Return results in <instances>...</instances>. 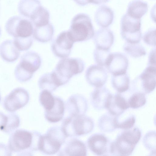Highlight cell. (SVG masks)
I'll use <instances>...</instances> for the list:
<instances>
[{
    "instance_id": "cell-43",
    "label": "cell",
    "mask_w": 156,
    "mask_h": 156,
    "mask_svg": "<svg viewBox=\"0 0 156 156\" xmlns=\"http://www.w3.org/2000/svg\"><path fill=\"white\" fill-rule=\"evenodd\" d=\"M74 1L78 5L82 6L89 3L88 0H74Z\"/></svg>"
},
{
    "instance_id": "cell-29",
    "label": "cell",
    "mask_w": 156,
    "mask_h": 156,
    "mask_svg": "<svg viewBox=\"0 0 156 156\" xmlns=\"http://www.w3.org/2000/svg\"><path fill=\"white\" fill-rule=\"evenodd\" d=\"M49 19V11L41 5L35 10L30 20L34 27H39L48 24Z\"/></svg>"
},
{
    "instance_id": "cell-1",
    "label": "cell",
    "mask_w": 156,
    "mask_h": 156,
    "mask_svg": "<svg viewBox=\"0 0 156 156\" xmlns=\"http://www.w3.org/2000/svg\"><path fill=\"white\" fill-rule=\"evenodd\" d=\"M41 135L37 131L17 130L10 136L8 148L11 152L18 154V155H32L34 151L39 150Z\"/></svg>"
},
{
    "instance_id": "cell-22",
    "label": "cell",
    "mask_w": 156,
    "mask_h": 156,
    "mask_svg": "<svg viewBox=\"0 0 156 156\" xmlns=\"http://www.w3.org/2000/svg\"><path fill=\"white\" fill-rule=\"evenodd\" d=\"M19 51L15 46L13 41L7 40L0 45V55L5 61L12 62L19 57Z\"/></svg>"
},
{
    "instance_id": "cell-8",
    "label": "cell",
    "mask_w": 156,
    "mask_h": 156,
    "mask_svg": "<svg viewBox=\"0 0 156 156\" xmlns=\"http://www.w3.org/2000/svg\"><path fill=\"white\" fill-rule=\"evenodd\" d=\"M141 20L130 16L126 13L122 16L120 22V34L126 42L140 43L141 38Z\"/></svg>"
},
{
    "instance_id": "cell-13",
    "label": "cell",
    "mask_w": 156,
    "mask_h": 156,
    "mask_svg": "<svg viewBox=\"0 0 156 156\" xmlns=\"http://www.w3.org/2000/svg\"><path fill=\"white\" fill-rule=\"evenodd\" d=\"M87 143L90 150L97 155H106L110 154L111 142L104 134L96 133L91 135Z\"/></svg>"
},
{
    "instance_id": "cell-25",
    "label": "cell",
    "mask_w": 156,
    "mask_h": 156,
    "mask_svg": "<svg viewBox=\"0 0 156 156\" xmlns=\"http://www.w3.org/2000/svg\"><path fill=\"white\" fill-rule=\"evenodd\" d=\"M147 4L141 0H134L129 4L126 13L133 17L140 19L147 12Z\"/></svg>"
},
{
    "instance_id": "cell-11",
    "label": "cell",
    "mask_w": 156,
    "mask_h": 156,
    "mask_svg": "<svg viewBox=\"0 0 156 156\" xmlns=\"http://www.w3.org/2000/svg\"><path fill=\"white\" fill-rule=\"evenodd\" d=\"M29 100L28 91L23 88H17L13 90L5 98L4 106L7 111L13 112L26 105Z\"/></svg>"
},
{
    "instance_id": "cell-19",
    "label": "cell",
    "mask_w": 156,
    "mask_h": 156,
    "mask_svg": "<svg viewBox=\"0 0 156 156\" xmlns=\"http://www.w3.org/2000/svg\"><path fill=\"white\" fill-rule=\"evenodd\" d=\"M93 37L96 48L110 50L114 42L113 32L105 28L98 30L94 33Z\"/></svg>"
},
{
    "instance_id": "cell-36",
    "label": "cell",
    "mask_w": 156,
    "mask_h": 156,
    "mask_svg": "<svg viewBox=\"0 0 156 156\" xmlns=\"http://www.w3.org/2000/svg\"><path fill=\"white\" fill-rule=\"evenodd\" d=\"M8 118L6 125L3 131L8 134L12 133L20 125L19 117L14 113L7 115Z\"/></svg>"
},
{
    "instance_id": "cell-44",
    "label": "cell",
    "mask_w": 156,
    "mask_h": 156,
    "mask_svg": "<svg viewBox=\"0 0 156 156\" xmlns=\"http://www.w3.org/2000/svg\"><path fill=\"white\" fill-rule=\"evenodd\" d=\"M1 29L0 27V35L1 34Z\"/></svg>"
},
{
    "instance_id": "cell-35",
    "label": "cell",
    "mask_w": 156,
    "mask_h": 156,
    "mask_svg": "<svg viewBox=\"0 0 156 156\" xmlns=\"http://www.w3.org/2000/svg\"><path fill=\"white\" fill-rule=\"evenodd\" d=\"M111 54L110 50L96 48L93 53L94 61L97 65L102 67L105 66Z\"/></svg>"
},
{
    "instance_id": "cell-7",
    "label": "cell",
    "mask_w": 156,
    "mask_h": 156,
    "mask_svg": "<svg viewBox=\"0 0 156 156\" xmlns=\"http://www.w3.org/2000/svg\"><path fill=\"white\" fill-rule=\"evenodd\" d=\"M66 138L61 127H51L44 135H41L39 150L47 155L55 154L59 151Z\"/></svg>"
},
{
    "instance_id": "cell-21",
    "label": "cell",
    "mask_w": 156,
    "mask_h": 156,
    "mask_svg": "<svg viewBox=\"0 0 156 156\" xmlns=\"http://www.w3.org/2000/svg\"><path fill=\"white\" fill-rule=\"evenodd\" d=\"M114 13L109 7L101 5L98 9L95 14V20L97 24L102 28L109 27L113 22Z\"/></svg>"
},
{
    "instance_id": "cell-20",
    "label": "cell",
    "mask_w": 156,
    "mask_h": 156,
    "mask_svg": "<svg viewBox=\"0 0 156 156\" xmlns=\"http://www.w3.org/2000/svg\"><path fill=\"white\" fill-rule=\"evenodd\" d=\"M112 94L106 88H96L91 93L90 101L93 107L96 109L106 108L107 104Z\"/></svg>"
},
{
    "instance_id": "cell-3",
    "label": "cell",
    "mask_w": 156,
    "mask_h": 156,
    "mask_svg": "<svg viewBox=\"0 0 156 156\" xmlns=\"http://www.w3.org/2000/svg\"><path fill=\"white\" fill-rule=\"evenodd\" d=\"M84 68L81 59L66 58L59 60L52 72L61 86L68 83L73 76L82 72Z\"/></svg>"
},
{
    "instance_id": "cell-5",
    "label": "cell",
    "mask_w": 156,
    "mask_h": 156,
    "mask_svg": "<svg viewBox=\"0 0 156 156\" xmlns=\"http://www.w3.org/2000/svg\"><path fill=\"white\" fill-rule=\"evenodd\" d=\"M68 31L74 42L90 40L94 34L90 18L83 13L77 14L73 17Z\"/></svg>"
},
{
    "instance_id": "cell-10",
    "label": "cell",
    "mask_w": 156,
    "mask_h": 156,
    "mask_svg": "<svg viewBox=\"0 0 156 156\" xmlns=\"http://www.w3.org/2000/svg\"><path fill=\"white\" fill-rule=\"evenodd\" d=\"M156 66H148L142 72L132 81V90L147 94L156 87Z\"/></svg>"
},
{
    "instance_id": "cell-17",
    "label": "cell",
    "mask_w": 156,
    "mask_h": 156,
    "mask_svg": "<svg viewBox=\"0 0 156 156\" xmlns=\"http://www.w3.org/2000/svg\"><path fill=\"white\" fill-rule=\"evenodd\" d=\"M66 107L70 115H84L88 109L87 101L82 95L73 94L67 100Z\"/></svg>"
},
{
    "instance_id": "cell-28",
    "label": "cell",
    "mask_w": 156,
    "mask_h": 156,
    "mask_svg": "<svg viewBox=\"0 0 156 156\" xmlns=\"http://www.w3.org/2000/svg\"><path fill=\"white\" fill-rule=\"evenodd\" d=\"M125 112L115 116V124L116 129H130L133 126L135 122V115L130 113Z\"/></svg>"
},
{
    "instance_id": "cell-31",
    "label": "cell",
    "mask_w": 156,
    "mask_h": 156,
    "mask_svg": "<svg viewBox=\"0 0 156 156\" xmlns=\"http://www.w3.org/2000/svg\"><path fill=\"white\" fill-rule=\"evenodd\" d=\"M115 116L109 112L101 115L98 121V126L100 129L105 132L114 131L116 129L115 124Z\"/></svg>"
},
{
    "instance_id": "cell-42",
    "label": "cell",
    "mask_w": 156,
    "mask_h": 156,
    "mask_svg": "<svg viewBox=\"0 0 156 156\" xmlns=\"http://www.w3.org/2000/svg\"><path fill=\"white\" fill-rule=\"evenodd\" d=\"M89 3L101 5L108 2L109 0H88Z\"/></svg>"
},
{
    "instance_id": "cell-33",
    "label": "cell",
    "mask_w": 156,
    "mask_h": 156,
    "mask_svg": "<svg viewBox=\"0 0 156 156\" xmlns=\"http://www.w3.org/2000/svg\"><path fill=\"white\" fill-rule=\"evenodd\" d=\"M39 101L45 111L51 109L55 103V96H53L51 92L46 90H42L40 92Z\"/></svg>"
},
{
    "instance_id": "cell-12",
    "label": "cell",
    "mask_w": 156,
    "mask_h": 156,
    "mask_svg": "<svg viewBox=\"0 0 156 156\" xmlns=\"http://www.w3.org/2000/svg\"><path fill=\"white\" fill-rule=\"evenodd\" d=\"M74 43L68 31H64L54 40L51 45V49L56 57L66 58L71 53Z\"/></svg>"
},
{
    "instance_id": "cell-41",
    "label": "cell",
    "mask_w": 156,
    "mask_h": 156,
    "mask_svg": "<svg viewBox=\"0 0 156 156\" xmlns=\"http://www.w3.org/2000/svg\"><path fill=\"white\" fill-rule=\"evenodd\" d=\"M7 118V115L0 112V130L2 131L5 126Z\"/></svg>"
},
{
    "instance_id": "cell-6",
    "label": "cell",
    "mask_w": 156,
    "mask_h": 156,
    "mask_svg": "<svg viewBox=\"0 0 156 156\" xmlns=\"http://www.w3.org/2000/svg\"><path fill=\"white\" fill-rule=\"evenodd\" d=\"M41 63V57L37 53L29 51L24 54L15 69L16 79L21 82L29 80L39 68Z\"/></svg>"
},
{
    "instance_id": "cell-40",
    "label": "cell",
    "mask_w": 156,
    "mask_h": 156,
    "mask_svg": "<svg viewBox=\"0 0 156 156\" xmlns=\"http://www.w3.org/2000/svg\"><path fill=\"white\" fill-rule=\"evenodd\" d=\"M148 66H156V49H153L150 51L149 57Z\"/></svg>"
},
{
    "instance_id": "cell-18",
    "label": "cell",
    "mask_w": 156,
    "mask_h": 156,
    "mask_svg": "<svg viewBox=\"0 0 156 156\" xmlns=\"http://www.w3.org/2000/svg\"><path fill=\"white\" fill-rule=\"evenodd\" d=\"M129 108L127 101L120 93L112 94L108 101L106 108L115 116L120 115Z\"/></svg>"
},
{
    "instance_id": "cell-39",
    "label": "cell",
    "mask_w": 156,
    "mask_h": 156,
    "mask_svg": "<svg viewBox=\"0 0 156 156\" xmlns=\"http://www.w3.org/2000/svg\"><path fill=\"white\" fill-rule=\"evenodd\" d=\"M155 28H151L146 31L143 37L144 42L148 45L155 46Z\"/></svg>"
},
{
    "instance_id": "cell-2",
    "label": "cell",
    "mask_w": 156,
    "mask_h": 156,
    "mask_svg": "<svg viewBox=\"0 0 156 156\" xmlns=\"http://www.w3.org/2000/svg\"><path fill=\"white\" fill-rule=\"evenodd\" d=\"M141 132L137 127L125 129L111 142L110 154L115 156H129L133 151L141 137Z\"/></svg>"
},
{
    "instance_id": "cell-32",
    "label": "cell",
    "mask_w": 156,
    "mask_h": 156,
    "mask_svg": "<svg viewBox=\"0 0 156 156\" xmlns=\"http://www.w3.org/2000/svg\"><path fill=\"white\" fill-rule=\"evenodd\" d=\"M124 51L132 57L138 58L145 56L146 52L144 48L139 43L126 42L123 46Z\"/></svg>"
},
{
    "instance_id": "cell-24",
    "label": "cell",
    "mask_w": 156,
    "mask_h": 156,
    "mask_svg": "<svg viewBox=\"0 0 156 156\" xmlns=\"http://www.w3.org/2000/svg\"><path fill=\"white\" fill-rule=\"evenodd\" d=\"M54 31L53 26L49 22L45 25L34 27L33 37L39 42H47L51 40L54 35Z\"/></svg>"
},
{
    "instance_id": "cell-26",
    "label": "cell",
    "mask_w": 156,
    "mask_h": 156,
    "mask_svg": "<svg viewBox=\"0 0 156 156\" xmlns=\"http://www.w3.org/2000/svg\"><path fill=\"white\" fill-rule=\"evenodd\" d=\"M41 5L39 0H20L18 5V11L21 15L30 19Z\"/></svg>"
},
{
    "instance_id": "cell-16",
    "label": "cell",
    "mask_w": 156,
    "mask_h": 156,
    "mask_svg": "<svg viewBox=\"0 0 156 156\" xmlns=\"http://www.w3.org/2000/svg\"><path fill=\"white\" fill-rule=\"evenodd\" d=\"M58 154L60 156H86L87 150L83 142L76 138L65 141Z\"/></svg>"
},
{
    "instance_id": "cell-15",
    "label": "cell",
    "mask_w": 156,
    "mask_h": 156,
    "mask_svg": "<svg viewBox=\"0 0 156 156\" xmlns=\"http://www.w3.org/2000/svg\"><path fill=\"white\" fill-rule=\"evenodd\" d=\"M87 82L96 88L102 87L106 83L108 79L107 71L103 67L93 65L87 69L85 75Z\"/></svg>"
},
{
    "instance_id": "cell-4",
    "label": "cell",
    "mask_w": 156,
    "mask_h": 156,
    "mask_svg": "<svg viewBox=\"0 0 156 156\" xmlns=\"http://www.w3.org/2000/svg\"><path fill=\"white\" fill-rule=\"evenodd\" d=\"M94 126L92 119L85 115H70L64 119L61 128L67 137L88 133L92 131Z\"/></svg>"
},
{
    "instance_id": "cell-34",
    "label": "cell",
    "mask_w": 156,
    "mask_h": 156,
    "mask_svg": "<svg viewBox=\"0 0 156 156\" xmlns=\"http://www.w3.org/2000/svg\"><path fill=\"white\" fill-rule=\"evenodd\" d=\"M127 101L129 108L133 109L139 108L146 102L145 94L140 92H134Z\"/></svg>"
},
{
    "instance_id": "cell-14",
    "label": "cell",
    "mask_w": 156,
    "mask_h": 156,
    "mask_svg": "<svg viewBox=\"0 0 156 156\" xmlns=\"http://www.w3.org/2000/svg\"><path fill=\"white\" fill-rule=\"evenodd\" d=\"M129 65L127 57L120 52L111 53L105 67L112 75L126 73Z\"/></svg>"
},
{
    "instance_id": "cell-23",
    "label": "cell",
    "mask_w": 156,
    "mask_h": 156,
    "mask_svg": "<svg viewBox=\"0 0 156 156\" xmlns=\"http://www.w3.org/2000/svg\"><path fill=\"white\" fill-rule=\"evenodd\" d=\"M64 102L60 98L55 96V103L54 106L50 110L45 111L44 116L46 120L51 123L61 121L64 113Z\"/></svg>"
},
{
    "instance_id": "cell-27",
    "label": "cell",
    "mask_w": 156,
    "mask_h": 156,
    "mask_svg": "<svg viewBox=\"0 0 156 156\" xmlns=\"http://www.w3.org/2000/svg\"><path fill=\"white\" fill-rule=\"evenodd\" d=\"M130 81L129 76L126 73L112 75L111 78L112 87L120 93L124 92L129 90Z\"/></svg>"
},
{
    "instance_id": "cell-9",
    "label": "cell",
    "mask_w": 156,
    "mask_h": 156,
    "mask_svg": "<svg viewBox=\"0 0 156 156\" xmlns=\"http://www.w3.org/2000/svg\"><path fill=\"white\" fill-rule=\"evenodd\" d=\"M5 28L8 34L14 38L32 37L34 29L33 24L30 20L17 16L8 20Z\"/></svg>"
},
{
    "instance_id": "cell-45",
    "label": "cell",
    "mask_w": 156,
    "mask_h": 156,
    "mask_svg": "<svg viewBox=\"0 0 156 156\" xmlns=\"http://www.w3.org/2000/svg\"><path fill=\"white\" fill-rule=\"evenodd\" d=\"M0 100H1V96H0Z\"/></svg>"
},
{
    "instance_id": "cell-38",
    "label": "cell",
    "mask_w": 156,
    "mask_h": 156,
    "mask_svg": "<svg viewBox=\"0 0 156 156\" xmlns=\"http://www.w3.org/2000/svg\"><path fill=\"white\" fill-rule=\"evenodd\" d=\"M16 48L19 51H25L29 49L32 46L33 39L32 37L27 38L15 37L13 41Z\"/></svg>"
},
{
    "instance_id": "cell-30",
    "label": "cell",
    "mask_w": 156,
    "mask_h": 156,
    "mask_svg": "<svg viewBox=\"0 0 156 156\" xmlns=\"http://www.w3.org/2000/svg\"><path fill=\"white\" fill-rule=\"evenodd\" d=\"M38 85L42 90H46L51 93L59 87L51 72L43 74L38 80Z\"/></svg>"
},
{
    "instance_id": "cell-37",
    "label": "cell",
    "mask_w": 156,
    "mask_h": 156,
    "mask_svg": "<svg viewBox=\"0 0 156 156\" xmlns=\"http://www.w3.org/2000/svg\"><path fill=\"white\" fill-rule=\"evenodd\" d=\"M156 132L151 131L147 133L143 139V144L151 152V154H155Z\"/></svg>"
}]
</instances>
